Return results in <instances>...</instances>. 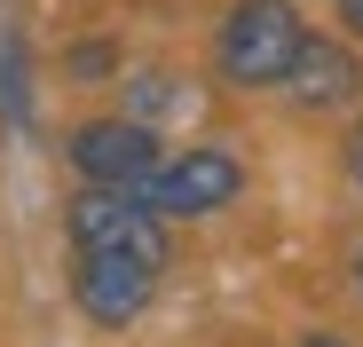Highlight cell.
Here are the masks:
<instances>
[{
  "mask_svg": "<svg viewBox=\"0 0 363 347\" xmlns=\"http://www.w3.org/2000/svg\"><path fill=\"white\" fill-rule=\"evenodd\" d=\"M300 347H347V339H332V331H308V339H300Z\"/></svg>",
  "mask_w": 363,
  "mask_h": 347,
  "instance_id": "12",
  "label": "cell"
},
{
  "mask_svg": "<svg viewBox=\"0 0 363 347\" xmlns=\"http://www.w3.org/2000/svg\"><path fill=\"white\" fill-rule=\"evenodd\" d=\"M72 245L79 253H135L150 268H166V229L135 190H87L72 198Z\"/></svg>",
  "mask_w": 363,
  "mask_h": 347,
  "instance_id": "2",
  "label": "cell"
},
{
  "mask_svg": "<svg viewBox=\"0 0 363 347\" xmlns=\"http://www.w3.org/2000/svg\"><path fill=\"white\" fill-rule=\"evenodd\" d=\"M182 95H174V79L166 72H150V79H135V110H143V119H158V110H174Z\"/></svg>",
  "mask_w": 363,
  "mask_h": 347,
  "instance_id": "8",
  "label": "cell"
},
{
  "mask_svg": "<svg viewBox=\"0 0 363 347\" xmlns=\"http://www.w3.org/2000/svg\"><path fill=\"white\" fill-rule=\"evenodd\" d=\"M347 166H355V182H363V127H355V150H347Z\"/></svg>",
  "mask_w": 363,
  "mask_h": 347,
  "instance_id": "11",
  "label": "cell"
},
{
  "mask_svg": "<svg viewBox=\"0 0 363 347\" xmlns=\"http://www.w3.org/2000/svg\"><path fill=\"white\" fill-rule=\"evenodd\" d=\"M0 110H9V127H32V72L16 32H0Z\"/></svg>",
  "mask_w": 363,
  "mask_h": 347,
  "instance_id": "7",
  "label": "cell"
},
{
  "mask_svg": "<svg viewBox=\"0 0 363 347\" xmlns=\"http://www.w3.org/2000/svg\"><path fill=\"white\" fill-rule=\"evenodd\" d=\"M72 166L87 174L95 190H143L166 158H158V135L143 119H87L72 135Z\"/></svg>",
  "mask_w": 363,
  "mask_h": 347,
  "instance_id": "4",
  "label": "cell"
},
{
  "mask_svg": "<svg viewBox=\"0 0 363 347\" xmlns=\"http://www.w3.org/2000/svg\"><path fill=\"white\" fill-rule=\"evenodd\" d=\"M300 47H308V32H300V16L284 8V0H237L229 24H221V79L237 87H284Z\"/></svg>",
  "mask_w": 363,
  "mask_h": 347,
  "instance_id": "1",
  "label": "cell"
},
{
  "mask_svg": "<svg viewBox=\"0 0 363 347\" xmlns=\"http://www.w3.org/2000/svg\"><path fill=\"white\" fill-rule=\"evenodd\" d=\"M72 72H87V79H95V72H111V47H79V55H72Z\"/></svg>",
  "mask_w": 363,
  "mask_h": 347,
  "instance_id": "9",
  "label": "cell"
},
{
  "mask_svg": "<svg viewBox=\"0 0 363 347\" xmlns=\"http://www.w3.org/2000/svg\"><path fill=\"white\" fill-rule=\"evenodd\" d=\"M284 87H292L300 103H308V110H332V103H347V95L363 87V72H355V55H347L340 40H308Z\"/></svg>",
  "mask_w": 363,
  "mask_h": 347,
  "instance_id": "6",
  "label": "cell"
},
{
  "mask_svg": "<svg viewBox=\"0 0 363 347\" xmlns=\"http://www.w3.org/2000/svg\"><path fill=\"white\" fill-rule=\"evenodd\" d=\"M340 16H347V32L363 40V0H340Z\"/></svg>",
  "mask_w": 363,
  "mask_h": 347,
  "instance_id": "10",
  "label": "cell"
},
{
  "mask_svg": "<svg viewBox=\"0 0 363 347\" xmlns=\"http://www.w3.org/2000/svg\"><path fill=\"white\" fill-rule=\"evenodd\" d=\"M237 190H245V166H237L229 150H182V158H166L158 174H150V182L135 190L158 221H174V213H221Z\"/></svg>",
  "mask_w": 363,
  "mask_h": 347,
  "instance_id": "3",
  "label": "cell"
},
{
  "mask_svg": "<svg viewBox=\"0 0 363 347\" xmlns=\"http://www.w3.org/2000/svg\"><path fill=\"white\" fill-rule=\"evenodd\" d=\"M72 292H79V316H87V324L127 331V324L150 308V292H158V268L135 261V253H79Z\"/></svg>",
  "mask_w": 363,
  "mask_h": 347,
  "instance_id": "5",
  "label": "cell"
},
{
  "mask_svg": "<svg viewBox=\"0 0 363 347\" xmlns=\"http://www.w3.org/2000/svg\"><path fill=\"white\" fill-rule=\"evenodd\" d=\"M355 276H363V261H355Z\"/></svg>",
  "mask_w": 363,
  "mask_h": 347,
  "instance_id": "13",
  "label": "cell"
}]
</instances>
